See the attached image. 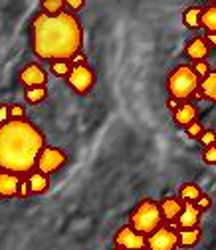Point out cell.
<instances>
[{"mask_svg":"<svg viewBox=\"0 0 216 250\" xmlns=\"http://www.w3.org/2000/svg\"><path fill=\"white\" fill-rule=\"evenodd\" d=\"M83 46V28L76 14H36L30 24V48L38 60H72Z\"/></svg>","mask_w":216,"mask_h":250,"instance_id":"6da1fadb","label":"cell"},{"mask_svg":"<svg viewBox=\"0 0 216 250\" xmlns=\"http://www.w3.org/2000/svg\"><path fill=\"white\" fill-rule=\"evenodd\" d=\"M46 147V135L30 119H8L0 125V171L28 175Z\"/></svg>","mask_w":216,"mask_h":250,"instance_id":"7a4b0ae2","label":"cell"},{"mask_svg":"<svg viewBox=\"0 0 216 250\" xmlns=\"http://www.w3.org/2000/svg\"><path fill=\"white\" fill-rule=\"evenodd\" d=\"M198 82H200L198 76L195 74V70L189 64H180L167 78L169 96H173V98H177L180 102H189L191 98H195Z\"/></svg>","mask_w":216,"mask_h":250,"instance_id":"3957f363","label":"cell"},{"mask_svg":"<svg viewBox=\"0 0 216 250\" xmlns=\"http://www.w3.org/2000/svg\"><path fill=\"white\" fill-rule=\"evenodd\" d=\"M163 216H161V208L159 203L153 199H143L129 214V225L141 232V234H151L153 230H157L163 225Z\"/></svg>","mask_w":216,"mask_h":250,"instance_id":"277c9868","label":"cell"},{"mask_svg":"<svg viewBox=\"0 0 216 250\" xmlns=\"http://www.w3.org/2000/svg\"><path fill=\"white\" fill-rule=\"evenodd\" d=\"M68 163V155L64 149H59V147H44L38 155V159H36V169L34 171H40L44 175H56L59 173L61 169L66 167Z\"/></svg>","mask_w":216,"mask_h":250,"instance_id":"5b68a950","label":"cell"},{"mask_svg":"<svg viewBox=\"0 0 216 250\" xmlns=\"http://www.w3.org/2000/svg\"><path fill=\"white\" fill-rule=\"evenodd\" d=\"M177 223L161 225L157 230L147 234V250H177Z\"/></svg>","mask_w":216,"mask_h":250,"instance_id":"8992f818","label":"cell"},{"mask_svg":"<svg viewBox=\"0 0 216 250\" xmlns=\"http://www.w3.org/2000/svg\"><path fill=\"white\" fill-rule=\"evenodd\" d=\"M68 85L79 93V96H87L96 85V74L87 64L85 66H72V72L68 74Z\"/></svg>","mask_w":216,"mask_h":250,"instance_id":"52a82bcc","label":"cell"},{"mask_svg":"<svg viewBox=\"0 0 216 250\" xmlns=\"http://www.w3.org/2000/svg\"><path fill=\"white\" fill-rule=\"evenodd\" d=\"M113 246H121L125 250H143V248H147V236L137 232L131 225H125L115 232Z\"/></svg>","mask_w":216,"mask_h":250,"instance_id":"ba28073f","label":"cell"},{"mask_svg":"<svg viewBox=\"0 0 216 250\" xmlns=\"http://www.w3.org/2000/svg\"><path fill=\"white\" fill-rule=\"evenodd\" d=\"M18 82L26 87H38V85H46L48 82V74L46 70L38 64V62H30V64H26L20 74H18Z\"/></svg>","mask_w":216,"mask_h":250,"instance_id":"9c48e42d","label":"cell"},{"mask_svg":"<svg viewBox=\"0 0 216 250\" xmlns=\"http://www.w3.org/2000/svg\"><path fill=\"white\" fill-rule=\"evenodd\" d=\"M200 216H202V212L195 207V203H182V208H180L177 221H175L177 229L180 230V229H195V227H198Z\"/></svg>","mask_w":216,"mask_h":250,"instance_id":"30bf717a","label":"cell"},{"mask_svg":"<svg viewBox=\"0 0 216 250\" xmlns=\"http://www.w3.org/2000/svg\"><path fill=\"white\" fill-rule=\"evenodd\" d=\"M198 119V107L193 102H180V105L173 111V121L178 127H187Z\"/></svg>","mask_w":216,"mask_h":250,"instance_id":"8fae6325","label":"cell"},{"mask_svg":"<svg viewBox=\"0 0 216 250\" xmlns=\"http://www.w3.org/2000/svg\"><path fill=\"white\" fill-rule=\"evenodd\" d=\"M22 175L8 173V171H0V199H14L18 193V185H20Z\"/></svg>","mask_w":216,"mask_h":250,"instance_id":"7c38bea8","label":"cell"},{"mask_svg":"<svg viewBox=\"0 0 216 250\" xmlns=\"http://www.w3.org/2000/svg\"><path fill=\"white\" fill-rule=\"evenodd\" d=\"M195 98L206 100V102H210V104H216V70L210 72L206 78H202V80L198 82V87H196Z\"/></svg>","mask_w":216,"mask_h":250,"instance_id":"4fadbf2b","label":"cell"},{"mask_svg":"<svg viewBox=\"0 0 216 250\" xmlns=\"http://www.w3.org/2000/svg\"><path fill=\"white\" fill-rule=\"evenodd\" d=\"M208 52H210V46L204 42L202 36L191 38V40L187 42V46H184V56H187L189 60H193V62H196V60H206Z\"/></svg>","mask_w":216,"mask_h":250,"instance_id":"5bb4252c","label":"cell"},{"mask_svg":"<svg viewBox=\"0 0 216 250\" xmlns=\"http://www.w3.org/2000/svg\"><path fill=\"white\" fill-rule=\"evenodd\" d=\"M200 240H202V230H200V227L177 230V248H195Z\"/></svg>","mask_w":216,"mask_h":250,"instance_id":"9a60e30c","label":"cell"},{"mask_svg":"<svg viewBox=\"0 0 216 250\" xmlns=\"http://www.w3.org/2000/svg\"><path fill=\"white\" fill-rule=\"evenodd\" d=\"M28 187H30V195H44L50 189V175H44L40 171H32L26 175Z\"/></svg>","mask_w":216,"mask_h":250,"instance_id":"2e32d148","label":"cell"},{"mask_svg":"<svg viewBox=\"0 0 216 250\" xmlns=\"http://www.w3.org/2000/svg\"><path fill=\"white\" fill-rule=\"evenodd\" d=\"M159 208H161V216L165 223H171V221H177V216L182 208V203L178 201V197H165L161 203H159Z\"/></svg>","mask_w":216,"mask_h":250,"instance_id":"e0dca14e","label":"cell"},{"mask_svg":"<svg viewBox=\"0 0 216 250\" xmlns=\"http://www.w3.org/2000/svg\"><path fill=\"white\" fill-rule=\"evenodd\" d=\"M200 195H202V189L196 183H182L178 187V201L180 203H196V199Z\"/></svg>","mask_w":216,"mask_h":250,"instance_id":"ac0fdd59","label":"cell"},{"mask_svg":"<svg viewBox=\"0 0 216 250\" xmlns=\"http://www.w3.org/2000/svg\"><path fill=\"white\" fill-rule=\"evenodd\" d=\"M200 16H202L200 6H189L182 10V24L191 30H196V28H200Z\"/></svg>","mask_w":216,"mask_h":250,"instance_id":"d6986e66","label":"cell"},{"mask_svg":"<svg viewBox=\"0 0 216 250\" xmlns=\"http://www.w3.org/2000/svg\"><path fill=\"white\" fill-rule=\"evenodd\" d=\"M48 98V87L46 85H38V87H26L24 89V100L30 105H38L42 102H46Z\"/></svg>","mask_w":216,"mask_h":250,"instance_id":"ffe728a7","label":"cell"},{"mask_svg":"<svg viewBox=\"0 0 216 250\" xmlns=\"http://www.w3.org/2000/svg\"><path fill=\"white\" fill-rule=\"evenodd\" d=\"M200 28H204L206 32H216V6L214 4H210L208 8L202 10Z\"/></svg>","mask_w":216,"mask_h":250,"instance_id":"44dd1931","label":"cell"},{"mask_svg":"<svg viewBox=\"0 0 216 250\" xmlns=\"http://www.w3.org/2000/svg\"><path fill=\"white\" fill-rule=\"evenodd\" d=\"M40 12L50 14V16L66 12V0H42L40 2Z\"/></svg>","mask_w":216,"mask_h":250,"instance_id":"7402d4cb","label":"cell"},{"mask_svg":"<svg viewBox=\"0 0 216 250\" xmlns=\"http://www.w3.org/2000/svg\"><path fill=\"white\" fill-rule=\"evenodd\" d=\"M50 72L56 76V78H68V74L72 72V64L70 60H56V62H50Z\"/></svg>","mask_w":216,"mask_h":250,"instance_id":"603a6c76","label":"cell"},{"mask_svg":"<svg viewBox=\"0 0 216 250\" xmlns=\"http://www.w3.org/2000/svg\"><path fill=\"white\" fill-rule=\"evenodd\" d=\"M191 68L195 70V74L198 76V80H202V78H206V76L210 74V66H208L206 60H196V62H193Z\"/></svg>","mask_w":216,"mask_h":250,"instance_id":"cb8c5ba5","label":"cell"},{"mask_svg":"<svg viewBox=\"0 0 216 250\" xmlns=\"http://www.w3.org/2000/svg\"><path fill=\"white\" fill-rule=\"evenodd\" d=\"M198 141H200L202 147H212V145H216V131H214V129H204V131L200 133Z\"/></svg>","mask_w":216,"mask_h":250,"instance_id":"d4e9b609","label":"cell"},{"mask_svg":"<svg viewBox=\"0 0 216 250\" xmlns=\"http://www.w3.org/2000/svg\"><path fill=\"white\" fill-rule=\"evenodd\" d=\"M184 129H187V135L191 137V139H198L200 137V133L204 131V127H202V123L196 119V121H193L191 125H187V127H184Z\"/></svg>","mask_w":216,"mask_h":250,"instance_id":"484cf974","label":"cell"},{"mask_svg":"<svg viewBox=\"0 0 216 250\" xmlns=\"http://www.w3.org/2000/svg\"><path fill=\"white\" fill-rule=\"evenodd\" d=\"M8 113H10V119H26V107L22 104H10Z\"/></svg>","mask_w":216,"mask_h":250,"instance_id":"4316f807","label":"cell"},{"mask_svg":"<svg viewBox=\"0 0 216 250\" xmlns=\"http://www.w3.org/2000/svg\"><path fill=\"white\" fill-rule=\"evenodd\" d=\"M202 161H204L206 165H216V145L204 147V151H202Z\"/></svg>","mask_w":216,"mask_h":250,"instance_id":"83f0119b","label":"cell"},{"mask_svg":"<svg viewBox=\"0 0 216 250\" xmlns=\"http://www.w3.org/2000/svg\"><path fill=\"white\" fill-rule=\"evenodd\" d=\"M83 6H85V0H66V12L76 14V12L83 10Z\"/></svg>","mask_w":216,"mask_h":250,"instance_id":"f1b7e54d","label":"cell"},{"mask_svg":"<svg viewBox=\"0 0 216 250\" xmlns=\"http://www.w3.org/2000/svg\"><path fill=\"white\" fill-rule=\"evenodd\" d=\"M18 199H28L30 197V187H28V181H26V175H22L20 179V185H18V193H16Z\"/></svg>","mask_w":216,"mask_h":250,"instance_id":"f546056e","label":"cell"},{"mask_svg":"<svg viewBox=\"0 0 216 250\" xmlns=\"http://www.w3.org/2000/svg\"><path fill=\"white\" fill-rule=\"evenodd\" d=\"M210 205H212V199H210L208 195H204V193H202V195H200V197L196 199V203H195V207H196V208H198L200 212L208 210V208H210Z\"/></svg>","mask_w":216,"mask_h":250,"instance_id":"4dcf8cb0","label":"cell"},{"mask_svg":"<svg viewBox=\"0 0 216 250\" xmlns=\"http://www.w3.org/2000/svg\"><path fill=\"white\" fill-rule=\"evenodd\" d=\"M70 64H72V66H85V64H87V56H85L83 52H78V54L70 60Z\"/></svg>","mask_w":216,"mask_h":250,"instance_id":"1f68e13d","label":"cell"},{"mask_svg":"<svg viewBox=\"0 0 216 250\" xmlns=\"http://www.w3.org/2000/svg\"><path fill=\"white\" fill-rule=\"evenodd\" d=\"M10 119V113H8V104H0V125L6 123Z\"/></svg>","mask_w":216,"mask_h":250,"instance_id":"d6a6232c","label":"cell"},{"mask_svg":"<svg viewBox=\"0 0 216 250\" xmlns=\"http://www.w3.org/2000/svg\"><path fill=\"white\" fill-rule=\"evenodd\" d=\"M165 105H167V109H169V111H175V109L180 105V100H177V98L169 96V98H167V102H165Z\"/></svg>","mask_w":216,"mask_h":250,"instance_id":"836d02e7","label":"cell"},{"mask_svg":"<svg viewBox=\"0 0 216 250\" xmlns=\"http://www.w3.org/2000/svg\"><path fill=\"white\" fill-rule=\"evenodd\" d=\"M204 42H206L208 46H214V48H216V32H206Z\"/></svg>","mask_w":216,"mask_h":250,"instance_id":"e575fe53","label":"cell"},{"mask_svg":"<svg viewBox=\"0 0 216 250\" xmlns=\"http://www.w3.org/2000/svg\"><path fill=\"white\" fill-rule=\"evenodd\" d=\"M113 250H125V248H121V246H113Z\"/></svg>","mask_w":216,"mask_h":250,"instance_id":"d590c367","label":"cell"},{"mask_svg":"<svg viewBox=\"0 0 216 250\" xmlns=\"http://www.w3.org/2000/svg\"><path fill=\"white\" fill-rule=\"evenodd\" d=\"M208 2H210V4H214V6H216V0H208Z\"/></svg>","mask_w":216,"mask_h":250,"instance_id":"8d00e7d4","label":"cell"},{"mask_svg":"<svg viewBox=\"0 0 216 250\" xmlns=\"http://www.w3.org/2000/svg\"><path fill=\"white\" fill-rule=\"evenodd\" d=\"M143 250H147V248H143Z\"/></svg>","mask_w":216,"mask_h":250,"instance_id":"74e56055","label":"cell"}]
</instances>
